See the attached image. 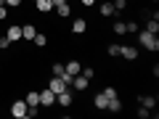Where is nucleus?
<instances>
[{
	"mask_svg": "<svg viewBox=\"0 0 159 119\" xmlns=\"http://www.w3.org/2000/svg\"><path fill=\"white\" fill-rule=\"evenodd\" d=\"M64 69H66V74H69V77H77V74H80V69H82V64H80V61H69Z\"/></svg>",
	"mask_w": 159,
	"mask_h": 119,
	"instance_id": "14",
	"label": "nucleus"
},
{
	"mask_svg": "<svg viewBox=\"0 0 159 119\" xmlns=\"http://www.w3.org/2000/svg\"><path fill=\"white\" fill-rule=\"evenodd\" d=\"M138 117H141V119H148V117H151V108H146V106H138Z\"/></svg>",
	"mask_w": 159,
	"mask_h": 119,
	"instance_id": "23",
	"label": "nucleus"
},
{
	"mask_svg": "<svg viewBox=\"0 0 159 119\" xmlns=\"http://www.w3.org/2000/svg\"><path fill=\"white\" fill-rule=\"evenodd\" d=\"M11 114L16 119H24V117H27V101H13L11 103Z\"/></svg>",
	"mask_w": 159,
	"mask_h": 119,
	"instance_id": "3",
	"label": "nucleus"
},
{
	"mask_svg": "<svg viewBox=\"0 0 159 119\" xmlns=\"http://www.w3.org/2000/svg\"><path fill=\"white\" fill-rule=\"evenodd\" d=\"M34 8H37L40 13H48L53 8V0H34Z\"/></svg>",
	"mask_w": 159,
	"mask_h": 119,
	"instance_id": "15",
	"label": "nucleus"
},
{
	"mask_svg": "<svg viewBox=\"0 0 159 119\" xmlns=\"http://www.w3.org/2000/svg\"><path fill=\"white\" fill-rule=\"evenodd\" d=\"M119 56L127 58V61H135V58H138V48H133V45H122V48H119Z\"/></svg>",
	"mask_w": 159,
	"mask_h": 119,
	"instance_id": "5",
	"label": "nucleus"
},
{
	"mask_svg": "<svg viewBox=\"0 0 159 119\" xmlns=\"http://www.w3.org/2000/svg\"><path fill=\"white\" fill-rule=\"evenodd\" d=\"M141 106L154 108V106H157V98H154V95H143V98H141Z\"/></svg>",
	"mask_w": 159,
	"mask_h": 119,
	"instance_id": "19",
	"label": "nucleus"
},
{
	"mask_svg": "<svg viewBox=\"0 0 159 119\" xmlns=\"http://www.w3.org/2000/svg\"><path fill=\"white\" fill-rule=\"evenodd\" d=\"M101 93H103V95H106V98H114V95H117V90H114V87H111V85H109V87H103V90H101Z\"/></svg>",
	"mask_w": 159,
	"mask_h": 119,
	"instance_id": "25",
	"label": "nucleus"
},
{
	"mask_svg": "<svg viewBox=\"0 0 159 119\" xmlns=\"http://www.w3.org/2000/svg\"><path fill=\"white\" fill-rule=\"evenodd\" d=\"M3 3H6L8 8H19V6H21V0H3Z\"/></svg>",
	"mask_w": 159,
	"mask_h": 119,
	"instance_id": "29",
	"label": "nucleus"
},
{
	"mask_svg": "<svg viewBox=\"0 0 159 119\" xmlns=\"http://www.w3.org/2000/svg\"><path fill=\"white\" fill-rule=\"evenodd\" d=\"M106 103H109V98L103 95V93H98V95L93 98V106H96L98 111H106Z\"/></svg>",
	"mask_w": 159,
	"mask_h": 119,
	"instance_id": "13",
	"label": "nucleus"
},
{
	"mask_svg": "<svg viewBox=\"0 0 159 119\" xmlns=\"http://www.w3.org/2000/svg\"><path fill=\"white\" fill-rule=\"evenodd\" d=\"M61 3H69V0H53V6H61Z\"/></svg>",
	"mask_w": 159,
	"mask_h": 119,
	"instance_id": "32",
	"label": "nucleus"
},
{
	"mask_svg": "<svg viewBox=\"0 0 159 119\" xmlns=\"http://www.w3.org/2000/svg\"><path fill=\"white\" fill-rule=\"evenodd\" d=\"M37 34V27L34 24H21V40H32Z\"/></svg>",
	"mask_w": 159,
	"mask_h": 119,
	"instance_id": "8",
	"label": "nucleus"
},
{
	"mask_svg": "<svg viewBox=\"0 0 159 119\" xmlns=\"http://www.w3.org/2000/svg\"><path fill=\"white\" fill-rule=\"evenodd\" d=\"M11 45H13V42L6 37V34H3V37H0V48H11Z\"/></svg>",
	"mask_w": 159,
	"mask_h": 119,
	"instance_id": "28",
	"label": "nucleus"
},
{
	"mask_svg": "<svg viewBox=\"0 0 159 119\" xmlns=\"http://www.w3.org/2000/svg\"><path fill=\"white\" fill-rule=\"evenodd\" d=\"M98 11H101V16H103V19H109V16H114V13H117V11H114V6H111V3H103V6L98 8Z\"/></svg>",
	"mask_w": 159,
	"mask_h": 119,
	"instance_id": "18",
	"label": "nucleus"
},
{
	"mask_svg": "<svg viewBox=\"0 0 159 119\" xmlns=\"http://www.w3.org/2000/svg\"><path fill=\"white\" fill-rule=\"evenodd\" d=\"M56 13L61 19H69V13H72V6H69V3H61V6H56Z\"/></svg>",
	"mask_w": 159,
	"mask_h": 119,
	"instance_id": "16",
	"label": "nucleus"
},
{
	"mask_svg": "<svg viewBox=\"0 0 159 119\" xmlns=\"http://www.w3.org/2000/svg\"><path fill=\"white\" fill-rule=\"evenodd\" d=\"M6 16H8V8H6V6H0V21H6Z\"/></svg>",
	"mask_w": 159,
	"mask_h": 119,
	"instance_id": "30",
	"label": "nucleus"
},
{
	"mask_svg": "<svg viewBox=\"0 0 159 119\" xmlns=\"http://www.w3.org/2000/svg\"><path fill=\"white\" fill-rule=\"evenodd\" d=\"M106 111H111V114H119V111H122V101H119L117 95H114V98H109V103H106Z\"/></svg>",
	"mask_w": 159,
	"mask_h": 119,
	"instance_id": "10",
	"label": "nucleus"
},
{
	"mask_svg": "<svg viewBox=\"0 0 159 119\" xmlns=\"http://www.w3.org/2000/svg\"><path fill=\"white\" fill-rule=\"evenodd\" d=\"M80 74H82V77H88V79L96 77V72H93V69H80Z\"/></svg>",
	"mask_w": 159,
	"mask_h": 119,
	"instance_id": "27",
	"label": "nucleus"
},
{
	"mask_svg": "<svg viewBox=\"0 0 159 119\" xmlns=\"http://www.w3.org/2000/svg\"><path fill=\"white\" fill-rule=\"evenodd\" d=\"M119 48H122V45H109V56L117 58V56H119Z\"/></svg>",
	"mask_w": 159,
	"mask_h": 119,
	"instance_id": "26",
	"label": "nucleus"
},
{
	"mask_svg": "<svg viewBox=\"0 0 159 119\" xmlns=\"http://www.w3.org/2000/svg\"><path fill=\"white\" fill-rule=\"evenodd\" d=\"M151 3H157V0H151Z\"/></svg>",
	"mask_w": 159,
	"mask_h": 119,
	"instance_id": "34",
	"label": "nucleus"
},
{
	"mask_svg": "<svg viewBox=\"0 0 159 119\" xmlns=\"http://www.w3.org/2000/svg\"><path fill=\"white\" fill-rule=\"evenodd\" d=\"M111 29H114V34H125V32H127V24H125V21H114Z\"/></svg>",
	"mask_w": 159,
	"mask_h": 119,
	"instance_id": "20",
	"label": "nucleus"
},
{
	"mask_svg": "<svg viewBox=\"0 0 159 119\" xmlns=\"http://www.w3.org/2000/svg\"><path fill=\"white\" fill-rule=\"evenodd\" d=\"M56 103H58V106H72V93H69V90L58 93V95H56Z\"/></svg>",
	"mask_w": 159,
	"mask_h": 119,
	"instance_id": "12",
	"label": "nucleus"
},
{
	"mask_svg": "<svg viewBox=\"0 0 159 119\" xmlns=\"http://www.w3.org/2000/svg\"><path fill=\"white\" fill-rule=\"evenodd\" d=\"M48 87H51V90L56 93V95H58V93H64V90H69V85H66V82H64L61 77H53L51 82H48Z\"/></svg>",
	"mask_w": 159,
	"mask_h": 119,
	"instance_id": "4",
	"label": "nucleus"
},
{
	"mask_svg": "<svg viewBox=\"0 0 159 119\" xmlns=\"http://www.w3.org/2000/svg\"><path fill=\"white\" fill-rule=\"evenodd\" d=\"M6 37L11 40V42H16V40H21V24H11V27L6 29Z\"/></svg>",
	"mask_w": 159,
	"mask_h": 119,
	"instance_id": "6",
	"label": "nucleus"
},
{
	"mask_svg": "<svg viewBox=\"0 0 159 119\" xmlns=\"http://www.w3.org/2000/svg\"><path fill=\"white\" fill-rule=\"evenodd\" d=\"M32 42H34V45H37V48H45V45H48V34L37 32V34H34V37H32Z\"/></svg>",
	"mask_w": 159,
	"mask_h": 119,
	"instance_id": "17",
	"label": "nucleus"
},
{
	"mask_svg": "<svg viewBox=\"0 0 159 119\" xmlns=\"http://www.w3.org/2000/svg\"><path fill=\"white\" fill-rule=\"evenodd\" d=\"M24 101H27V106H29V108L40 106V93H37V90H27V98H24Z\"/></svg>",
	"mask_w": 159,
	"mask_h": 119,
	"instance_id": "9",
	"label": "nucleus"
},
{
	"mask_svg": "<svg viewBox=\"0 0 159 119\" xmlns=\"http://www.w3.org/2000/svg\"><path fill=\"white\" fill-rule=\"evenodd\" d=\"M51 72H53V77H61V74H64V64H53Z\"/></svg>",
	"mask_w": 159,
	"mask_h": 119,
	"instance_id": "22",
	"label": "nucleus"
},
{
	"mask_svg": "<svg viewBox=\"0 0 159 119\" xmlns=\"http://www.w3.org/2000/svg\"><path fill=\"white\" fill-rule=\"evenodd\" d=\"M0 6H6V3H3V0H0Z\"/></svg>",
	"mask_w": 159,
	"mask_h": 119,
	"instance_id": "33",
	"label": "nucleus"
},
{
	"mask_svg": "<svg viewBox=\"0 0 159 119\" xmlns=\"http://www.w3.org/2000/svg\"><path fill=\"white\" fill-rule=\"evenodd\" d=\"M88 85H90V79H88V77H82V74L72 77V87H74V90H88Z\"/></svg>",
	"mask_w": 159,
	"mask_h": 119,
	"instance_id": "7",
	"label": "nucleus"
},
{
	"mask_svg": "<svg viewBox=\"0 0 159 119\" xmlns=\"http://www.w3.org/2000/svg\"><path fill=\"white\" fill-rule=\"evenodd\" d=\"M111 6H114V11H125V8H127V0H114Z\"/></svg>",
	"mask_w": 159,
	"mask_h": 119,
	"instance_id": "24",
	"label": "nucleus"
},
{
	"mask_svg": "<svg viewBox=\"0 0 159 119\" xmlns=\"http://www.w3.org/2000/svg\"><path fill=\"white\" fill-rule=\"evenodd\" d=\"M138 42H141L146 51H151V53H157V51H159V37H157V34H151L148 29L138 32Z\"/></svg>",
	"mask_w": 159,
	"mask_h": 119,
	"instance_id": "1",
	"label": "nucleus"
},
{
	"mask_svg": "<svg viewBox=\"0 0 159 119\" xmlns=\"http://www.w3.org/2000/svg\"><path fill=\"white\" fill-rule=\"evenodd\" d=\"M80 3H82V6H88V8H90V6H96V0H80Z\"/></svg>",
	"mask_w": 159,
	"mask_h": 119,
	"instance_id": "31",
	"label": "nucleus"
},
{
	"mask_svg": "<svg viewBox=\"0 0 159 119\" xmlns=\"http://www.w3.org/2000/svg\"><path fill=\"white\" fill-rule=\"evenodd\" d=\"M85 29H88V21H85V19H74V21H72V32H74V34H82Z\"/></svg>",
	"mask_w": 159,
	"mask_h": 119,
	"instance_id": "11",
	"label": "nucleus"
},
{
	"mask_svg": "<svg viewBox=\"0 0 159 119\" xmlns=\"http://www.w3.org/2000/svg\"><path fill=\"white\" fill-rule=\"evenodd\" d=\"M53 103H56V93H53L51 87H45V90H40V106L51 108Z\"/></svg>",
	"mask_w": 159,
	"mask_h": 119,
	"instance_id": "2",
	"label": "nucleus"
},
{
	"mask_svg": "<svg viewBox=\"0 0 159 119\" xmlns=\"http://www.w3.org/2000/svg\"><path fill=\"white\" fill-rule=\"evenodd\" d=\"M146 29H148V32H151V34H157V32H159V19H148Z\"/></svg>",
	"mask_w": 159,
	"mask_h": 119,
	"instance_id": "21",
	"label": "nucleus"
}]
</instances>
